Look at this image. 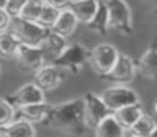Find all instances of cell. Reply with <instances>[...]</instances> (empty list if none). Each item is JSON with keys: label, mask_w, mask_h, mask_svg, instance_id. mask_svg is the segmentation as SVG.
<instances>
[{"label": "cell", "mask_w": 157, "mask_h": 137, "mask_svg": "<svg viewBox=\"0 0 157 137\" xmlns=\"http://www.w3.org/2000/svg\"><path fill=\"white\" fill-rule=\"evenodd\" d=\"M118 117V121L121 122L123 126H124V129H129V127L134 126V122L141 117V114L144 111H142V108L139 106V103H134V105H128V106H123L120 109L113 111Z\"/></svg>", "instance_id": "obj_16"}, {"label": "cell", "mask_w": 157, "mask_h": 137, "mask_svg": "<svg viewBox=\"0 0 157 137\" xmlns=\"http://www.w3.org/2000/svg\"><path fill=\"white\" fill-rule=\"evenodd\" d=\"M12 21L13 17L7 12V8L0 7V31H7V29L12 28Z\"/></svg>", "instance_id": "obj_23"}, {"label": "cell", "mask_w": 157, "mask_h": 137, "mask_svg": "<svg viewBox=\"0 0 157 137\" xmlns=\"http://www.w3.org/2000/svg\"><path fill=\"white\" fill-rule=\"evenodd\" d=\"M20 111V114L25 119L31 121V122H41L44 121V117L49 114L51 108L46 101H41V103H31V105H25V106H20L17 108Z\"/></svg>", "instance_id": "obj_14"}, {"label": "cell", "mask_w": 157, "mask_h": 137, "mask_svg": "<svg viewBox=\"0 0 157 137\" xmlns=\"http://www.w3.org/2000/svg\"><path fill=\"white\" fill-rule=\"evenodd\" d=\"M20 46H21V41L15 33H10L8 29L0 31V57L15 59Z\"/></svg>", "instance_id": "obj_15"}, {"label": "cell", "mask_w": 157, "mask_h": 137, "mask_svg": "<svg viewBox=\"0 0 157 137\" xmlns=\"http://www.w3.org/2000/svg\"><path fill=\"white\" fill-rule=\"evenodd\" d=\"M7 2H8V0H0V7H5V5H7Z\"/></svg>", "instance_id": "obj_25"}, {"label": "cell", "mask_w": 157, "mask_h": 137, "mask_svg": "<svg viewBox=\"0 0 157 137\" xmlns=\"http://www.w3.org/2000/svg\"><path fill=\"white\" fill-rule=\"evenodd\" d=\"M129 129H132L136 137H151V135H154L155 131H157V121H155V117L142 113L141 117L134 122V126L129 127Z\"/></svg>", "instance_id": "obj_18"}, {"label": "cell", "mask_w": 157, "mask_h": 137, "mask_svg": "<svg viewBox=\"0 0 157 137\" xmlns=\"http://www.w3.org/2000/svg\"><path fill=\"white\" fill-rule=\"evenodd\" d=\"M17 116V106L7 100H0V127L8 126Z\"/></svg>", "instance_id": "obj_21"}, {"label": "cell", "mask_w": 157, "mask_h": 137, "mask_svg": "<svg viewBox=\"0 0 157 137\" xmlns=\"http://www.w3.org/2000/svg\"><path fill=\"white\" fill-rule=\"evenodd\" d=\"M12 28H13V33L20 38V41L25 44H31V46H43L48 34L51 33V28L44 26L39 21L25 20L20 17L13 18Z\"/></svg>", "instance_id": "obj_1"}, {"label": "cell", "mask_w": 157, "mask_h": 137, "mask_svg": "<svg viewBox=\"0 0 157 137\" xmlns=\"http://www.w3.org/2000/svg\"><path fill=\"white\" fill-rule=\"evenodd\" d=\"M59 12H61V8H57V7H54V5L51 3H44V7L41 10V13H39V18H38V21L44 24V26H48V28H52L54 26V23H56V20L59 17Z\"/></svg>", "instance_id": "obj_20"}, {"label": "cell", "mask_w": 157, "mask_h": 137, "mask_svg": "<svg viewBox=\"0 0 157 137\" xmlns=\"http://www.w3.org/2000/svg\"><path fill=\"white\" fill-rule=\"evenodd\" d=\"M101 98L111 111H116L128 105L139 103V95L126 83H115V85L105 88V91L101 93Z\"/></svg>", "instance_id": "obj_2"}, {"label": "cell", "mask_w": 157, "mask_h": 137, "mask_svg": "<svg viewBox=\"0 0 157 137\" xmlns=\"http://www.w3.org/2000/svg\"><path fill=\"white\" fill-rule=\"evenodd\" d=\"M71 7L75 12L78 21L85 24H92L100 15L101 5L98 0H72Z\"/></svg>", "instance_id": "obj_8"}, {"label": "cell", "mask_w": 157, "mask_h": 137, "mask_svg": "<svg viewBox=\"0 0 157 137\" xmlns=\"http://www.w3.org/2000/svg\"><path fill=\"white\" fill-rule=\"evenodd\" d=\"M139 70L146 78L157 80V49H149L142 54L139 62Z\"/></svg>", "instance_id": "obj_17"}, {"label": "cell", "mask_w": 157, "mask_h": 137, "mask_svg": "<svg viewBox=\"0 0 157 137\" xmlns=\"http://www.w3.org/2000/svg\"><path fill=\"white\" fill-rule=\"evenodd\" d=\"M5 137H34L36 135V129H34V122L20 117V119H13L8 126L2 127Z\"/></svg>", "instance_id": "obj_13"}, {"label": "cell", "mask_w": 157, "mask_h": 137, "mask_svg": "<svg viewBox=\"0 0 157 137\" xmlns=\"http://www.w3.org/2000/svg\"><path fill=\"white\" fill-rule=\"evenodd\" d=\"M111 109L106 106V103L103 101L101 95H92L88 93L83 100V121L90 129H95L97 124L105 117Z\"/></svg>", "instance_id": "obj_5"}, {"label": "cell", "mask_w": 157, "mask_h": 137, "mask_svg": "<svg viewBox=\"0 0 157 137\" xmlns=\"http://www.w3.org/2000/svg\"><path fill=\"white\" fill-rule=\"evenodd\" d=\"M46 2L54 5V7H57V8H64V7H71L72 0H46Z\"/></svg>", "instance_id": "obj_24"}, {"label": "cell", "mask_w": 157, "mask_h": 137, "mask_svg": "<svg viewBox=\"0 0 157 137\" xmlns=\"http://www.w3.org/2000/svg\"><path fill=\"white\" fill-rule=\"evenodd\" d=\"M120 54L121 52L113 44L101 43L98 46H95L90 54V62H92L93 70L97 73H101V75H110V72L115 67Z\"/></svg>", "instance_id": "obj_3"}, {"label": "cell", "mask_w": 157, "mask_h": 137, "mask_svg": "<svg viewBox=\"0 0 157 137\" xmlns=\"http://www.w3.org/2000/svg\"><path fill=\"white\" fill-rule=\"evenodd\" d=\"M154 114H155V117H157V101L154 103Z\"/></svg>", "instance_id": "obj_26"}, {"label": "cell", "mask_w": 157, "mask_h": 137, "mask_svg": "<svg viewBox=\"0 0 157 137\" xmlns=\"http://www.w3.org/2000/svg\"><path fill=\"white\" fill-rule=\"evenodd\" d=\"M93 131H95V135H98V137H123V134H124V126L118 121L115 113L110 111L98 122Z\"/></svg>", "instance_id": "obj_12"}, {"label": "cell", "mask_w": 157, "mask_h": 137, "mask_svg": "<svg viewBox=\"0 0 157 137\" xmlns=\"http://www.w3.org/2000/svg\"><path fill=\"white\" fill-rule=\"evenodd\" d=\"M18 62V67L23 72H36L39 67L46 64V54H44L43 46H31V44L21 43L17 56H15Z\"/></svg>", "instance_id": "obj_4"}, {"label": "cell", "mask_w": 157, "mask_h": 137, "mask_svg": "<svg viewBox=\"0 0 157 137\" xmlns=\"http://www.w3.org/2000/svg\"><path fill=\"white\" fill-rule=\"evenodd\" d=\"M44 93L46 91H44L36 82L26 83V85H23L17 91V95H15V106L20 108V106H25V105H31V103L46 101V95H44Z\"/></svg>", "instance_id": "obj_11"}, {"label": "cell", "mask_w": 157, "mask_h": 137, "mask_svg": "<svg viewBox=\"0 0 157 137\" xmlns=\"http://www.w3.org/2000/svg\"><path fill=\"white\" fill-rule=\"evenodd\" d=\"M78 23L80 21H78V18H77L75 12L72 10V7H64V8H61L59 17H57L56 23H54V26L51 29L64 38H69L77 29Z\"/></svg>", "instance_id": "obj_9"}, {"label": "cell", "mask_w": 157, "mask_h": 137, "mask_svg": "<svg viewBox=\"0 0 157 137\" xmlns=\"http://www.w3.org/2000/svg\"><path fill=\"white\" fill-rule=\"evenodd\" d=\"M136 72H137V65H136L134 59L131 56H126V54H120L115 67L110 72V77L116 83H129L134 78Z\"/></svg>", "instance_id": "obj_6"}, {"label": "cell", "mask_w": 157, "mask_h": 137, "mask_svg": "<svg viewBox=\"0 0 157 137\" xmlns=\"http://www.w3.org/2000/svg\"><path fill=\"white\" fill-rule=\"evenodd\" d=\"M44 3H46V0H26V3H25L21 13H20V18L38 21L39 13H41Z\"/></svg>", "instance_id": "obj_19"}, {"label": "cell", "mask_w": 157, "mask_h": 137, "mask_svg": "<svg viewBox=\"0 0 157 137\" xmlns=\"http://www.w3.org/2000/svg\"><path fill=\"white\" fill-rule=\"evenodd\" d=\"M108 10V26L116 29H129V10L123 0H110L106 3Z\"/></svg>", "instance_id": "obj_7"}, {"label": "cell", "mask_w": 157, "mask_h": 137, "mask_svg": "<svg viewBox=\"0 0 157 137\" xmlns=\"http://www.w3.org/2000/svg\"><path fill=\"white\" fill-rule=\"evenodd\" d=\"M25 3H26V0H8L7 5H5V8H7V12L15 18V17H20Z\"/></svg>", "instance_id": "obj_22"}, {"label": "cell", "mask_w": 157, "mask_h": 137, "mask_svg": "<svg viewBox=\"0 0 157 137\" xmlns=\"http://www.w3.org/2000/svg\"><path fill=\"white\" fill-rule=\"evenodd\" d=\"M61 73H59L57 67H54L52 64H44L43 67H39V70L34 72V82L43 88L44 91H51L61 85Z\"/></svg>", "instance_id": "obj_10"}]
</instances>
